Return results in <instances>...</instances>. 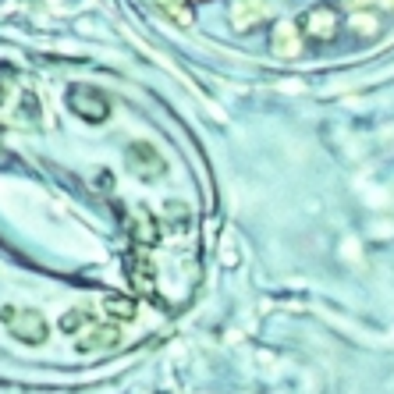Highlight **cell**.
Segmentation results:
<instances>
[{"mask_svg": "<svg viewBox=\"0 0 394 394\" xmlns=\"http://www.w3.org/2000/svg\"><path fill=\"white\" fill-rule=\"evenodd\" d=\"M273 46H277V50H285V53H295V50H299V43H295L292 29H280V32L273 36Z\"/></svg>", "mask_w": 394, "mask_h": 394, "instance_id": "cell-1", "label": "cell"}]
</instances>
